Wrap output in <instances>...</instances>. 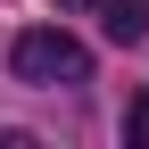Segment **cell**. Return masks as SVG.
<instances>
[{"instance_id": "cell-1", "label": "cell", "mask_w": 149, "mask_h": 149, "mask_svg": "<svg viewBox=\"0 0 149 149\" xmlns=\"http://www.w3.org/2000/svg\"><path fill=\"white\" fill-rule=\"evenodd\" d=\"M8 74H17V83H42V91L91 83V50L74 42L66 25H33V33H17V42H8Z\"/></svg>"}, {"instance_id": "cell-2", "label": "cell", "mask_w": 149, "mask_h": 149, "mask_svg": "<svg viewBox=\"0 0 149 149\" xmlns=\"http://www.w3.org/2000/svg\"><path fill=\"white\" fill-rule=\"evenodd\" d=\"M100 8V33L116 50H133V42H149V0H91Z\"/></svg>"}, {"instance_id": "cell-3", "label": "cell", "mask_w": 149, "mask_h": 149, "mask_svg": "<svg viewBox=\"0 0 149 149\" xmlns=\"http://www.w3.org/2000/svg\"><path fill=\"white\" fill-rule=\"evenodd\" d=\"M124 141H141V149H149V91H141L133 108H124Z\"/></svg>"}]
</instances>
